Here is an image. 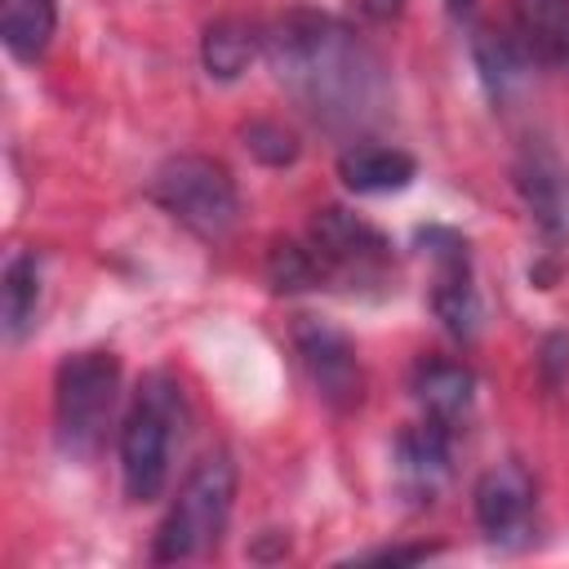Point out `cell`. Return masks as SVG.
Listing matches in <instances>:
<instances>
[{
    "label": "cell",
    "mask_w": 569,
    "mask_h": 569,
    "mask_svg": "<svg viewBox=\"0 0 569 569\" xmlns=\"http://www.w3.org/2000/svg\"><path fill=\"white\" fill-rule=\"evenodd\" d=\"M267 62L284 93L325 129H360L387 102L382 62L338 18L293 9L267 31Z\"/></svg>",
    "instance_id": "6da1fadb"
},
{
    "label": "cell",
    "mask_w": 569,
    "mask_h": 569,
    "mask_svg": "<svg viewBox=\"0 0 569 569\" xmlns=\"http://www.w3.org/2000/svg\"><path fill=\"white\" fill-rule=\"evenodd\" d=\"M182 422H187L182 382L164 369L147 373L120 427V476L133 502H156L164 493L169 458H173V440H182Z\"/></svg>",
    "instance_id": "7a4b0ae2"
},
{
    "label": "cell",
    "mask_w": 569,
    "mask_h": 569,
    "mask_svg": "<svg viewBox=\"0 0 569 569\" xmlns=\"http://www.w3.org/2000/svg\"><path fill=\"white\" fill-rule=\"evenodd\" d=\"M120 396V360L102 347L71 351L53 373V427L67 458L89 462L102 440Z\"/></svg>",
    "instance_id": "3957f363"
},
{
    "label": "cell",
    "mask_w": 569,
    "mask_h": 569,
    "mask_svg": "<svg viewBox=\"0 0 569 569\" xmlns=\"http://www.w3.org/2000/svg\"><path fill=\"white\" fill-rule=\"evenodd\" d=\"M231 502H236V462L222 449L204 453L187 471V480L178 485V498L156 529L151 560L178 565V560H196L209 547H218L227 516H231Z\"/></svg>",
    "instance_id": "277c9868"
},
{
    "label": "cell",
    "mask_w": 569,
    "mask_h": 569,
    "mask_svg": "<svg viewBox=\"0 0 569 569\" xmlns=\"http://www.w3.org/2000/svg\"><path fill=\"white\" fill-rule=\"evenodd\" d=\"M151 200L200 240H227L240 213L231 173L209 156H173L151 178Z\"/></svg>",
    "instance_id": "5b68a950"
},
{
    "label": "cell",
    "mask_w": 569,
    "mask_h": 569,
    "mask_svg": "<svg viewBox=\"0 0 569 569\" xmlns=\"http://www.w3.org/2000/svg\"><path fill=\"white\" fill-rule=\"evenodd\" d=\"M311 249L320 253L325 271L329 276H347V280H382L387 267H391V244L378 227H369L365 218L338 209V204H325L316 209L311 218V231H307Z\"/></svg>",
    "instance_id": "8992f818"
},
{
    "label": "cell",
    "mask_w": 569,
    "mask_h": 569,
    "mask_svg": "<svg viewBox=\"0 0 569 569\" xmlns=\"http://www.w3.org/2000/svg\"><path fill=\"white\" fill-rule=\"evenodd\" d=\"M293 347L302 356V369L311 378V387L320 391V400L338 413L356 409L360 396H365V373H360V360H356V347L347 342V333H338L333 325L325 320H311L302 316L293 325Z\"/></svg>",
    "instance_id": "52a82bcc"
},
{
    "label": "cell",
    "mask_w": 569,
    "mask_h": 569,
    "mask_svg": "<svg viewBox=\"0 0 569 569\" xmlns=\"http://www.w3.org/2000/svg\"><path fill=\"white\" fill-rule=\"evenodd\" d=\"M418 240L427 244L431 262H436V289H431V307L445 320V329L453 338H471L480 325V298L471 284V258H467V240L449 227H427L418 231Z\"/></svg>",
    "instance_id": "ba28073f"
},
{
    "label": "cell",
    "mask_w": 569,
    "mask_h": 569,
    "mask_svg": "<svg viewBox=\"0 0 569 569\" xmlns=\"http://www.w3.org/2000/svg\"><path fill=\"white\" fill-rule=\"evenodd\" d=\"M476 520L489 542H525L533 525V476L520 462H498L476 480Z\"/></svg>",
    "instance_id": "9c48e42d"
},
{
    "label": "cell",
    "mask_w": 569,
    "mask_h": 569,
    "mask_svg": "<svg viewBox=\"0 0 569 569\" xmlns=\"http://www.w3.org/2000/svg\"><path fill=\"white\" fill-rule=\"evenodd\" d=\"M516 191L551 244L569 240V169L560 164V156L551 147L525 142V151L516 160Z\"/></svg>",
    "instance_id": "30bf717a"
},
{
    "label": "cell",
    "mask_w": 569,
    "mask_h": 569,
    "mask_svg": "<svg viewBox=\"0 0 569 569\" xmlns=\"http://www.w3.org/2000/svg\"><path fill=\"white\" fill-rule=\"evenodd\" d=\"M449 453H453V427H445L436 418L405 427L396 440V476H400L405 493L418 502H431L440 493V485L449 480Z\"/></svg>",
    "instance_id": "8fae6325"
},
{
    "label": "cell",
    "mask_w": 569,
    "mask_h": 569,
    "mask_svg": "<svg viewBox=\"0 0 569 569\" xmlns=\"http://www.w3.org/2000/svg\"><path fill=\"white\" fill-rule=\"evenodd\" d=\"M418 164L409 151L400 147H378V142H356L338 156V178L356 191V196H387V191H405L413 182Z\"/></svg>",
    "instance_id": "7c38bea8"
},
{
    "label": "cell",
    "mask_w": 569,
    "mask_h": 569,
    "mask_svg": "<svg viewBox=\"0 0 569 569\" xmlns=\"http://www.w3.org/2000/svg\"><path fill=\"white\" fill-rule=\"evenodd\" d=\"M511 13L525 58L547 67L569 62V0H511Z\"/></svg>",
    "instance_id": "4fadbf2b"
},
{
    "label": "cell",
    "mask_w": 569,
    "mask_h": 569,
    "mask_svg": "<svg viewBox=\"0 0 569 569\" xmlns=\"http://www.w3.org/2000/svg\"><path fill=\"white\" fill-rule=\"evenodd\" d=\"M471 391H476V378L458 360L436 356V360H422L413 369V400L422 405V418H436L445 427H458V418L471 405Z\"/></svg>",
    "instance_id": "5bb4252c"
},
{
    "label": "cell",
    "mask_w": 569,
    "mask_h": 569,
    "mask_svg": "<svg viewBox=\"0 0 569 569\" xmlns=\"http://www.w3.org/2000/svg\"><path fill=\"white\" fill-rule=\"evenodd\" d=\"M267 44V36H258L253 22L244 18H218L204 27V40H200V62L213 80H236L253 58L258 49Z\"/></svg>",
    "instance_id": "9a60e30c"
},
{
    "label": "cell",
    "mask_w": 569,
    "mask_h": 569,
    "mask_svg": "<svg viewBox=\"0 0 569 569\" xmlns=\"http://www.w3.org/2000/svg\"><path fill=\"white\" fill-rule=\"evenodd\" d=\"M58 27V0H0V36L13 58L31 62L49 49Z\"/></svg>",
    "instance_id": "2e32d148"
},
{
    "label": "cell",
    "mask_w": 569,
    "mask_h": 569,
    "mask_svg": "<svg viewBox=\"0 0 569 569\" xmlns=\"http://www.w3.org/2000/svg\"><path fill=\"white\" fill-rule=\"evenodd\" d=\"M0 311H4V338L18 342L36 325L40 311V258L36 253H13L4 267L0 284Z\"/></svg>",
    "instance_id": "e0dca14e"
},
{
    "label": "cell",
    "mask_w": 569,
    "mask_h": 569,
    "mask_svg": "<svg viewBox=\"0 0 569 569\" xmlns=\"http://www.w3.org/2000/svg\"><path fill=\"white\" fill-rule=\"evenodd\" d=\"M267 280L276 293H298V289H316L320 280H329L320 253L311 244H293V240H276L267 253Z\"/></svg>",
    "instance_id": "ac0fdd59"
},
{
    "label": "cell",
    "mask_w": 569,
    "mask_h": 569,
    "mask_svg": "<svg viewBox=\"0 0 569 569\" xmlns=\"http://www.w3.org/2000/svg\"><path fill=\"white\" fill-rule=\"evenodd\" d=\"M476 67L485 76V89L493 98H507L511 84H520V62H525V49L516 40H502L498 31H476Z\"/></svg>",
    "instance_id": "d6986e66"
},
{
    "label": "cell",
    "mask_w": 569,
    "mask_h": 569,
    "mask_svg": "<svg viewBox=\"0 0 569 569\" xmlns=\"http://www.w3.org/2000/svg\"><path fill=\"white\" fill-rule=\"evenodd\" d=\"M240 138H244L249 156L262 160V164H271V169L298 160V138H293L280 120H249V124L240 129Z\"/></svg>",
    "instance_id": "ffe728a7"
},
{
    "label": "cell",
    "mask_w": 569,
    "mask_h": 569,
    "mask_svg": "<svg viewBox=\"0 0 569 569\" xmlns=\"http://www.w3.org/2000/svg\"><path fill=\"white\" fill-rule=\"evenodd\" d=\"M538 369H542L547 387H560V382L569 378V333H547V338H542Z\"/></svg>",
    "instance_id": "44dd1931"
},
{
    "label": "cell",
    "mask_w": 569,
    "mask_h": 569,
    "mask_svg": "<svg viewBox=\"0 0 569 569\" xmlns=\"http://www.w3.org/2000/svg\"><path fill=\"white\" fill-rule=\"evenodd\" d=\"M436 556V547H378V551H365V556H356L360 565H418V560H431Z\"/></svg>",
    "instance_id": "7402d4cb"
},
{
    "label": "cell",
    "mask_w": 569,
    "mask_h": 569,
    "mask_svg": "<svg viewBox=\"0 0 569 569\" xmlns=\"http://www.w3.org/2000/svg\"><path fill=\"white\" fill-rule=\"evenodd\" d=\"M356 4H360V13L373 18V22H391V18H400V9H405V0H356Z\"/></svg>",
    "instance_id": "603a6c76"
},
{
    "label": "cell",
    "mask_w": 569,
    "mask_h": 569,
    "mask_svg": "<svg viewBox=\"0 0 569 569\" xmlns=\"http://www.w3.org/2000/svg\"><path fill=\"white\" fill-rule=\"evenodd\" d=\"M471 4H476V0H449L453 13H471Z\"/></svg>",
    "instance_id": "cb8c5ba5"
}]
</instances>
